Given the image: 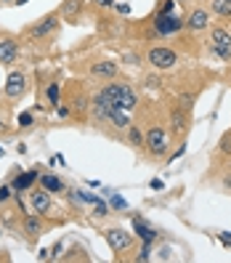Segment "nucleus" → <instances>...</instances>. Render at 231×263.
Instances as JSON below:
<instances>
[{
    "mask_svg": "<svg viewBox=\"0 0 231 263\" xmlns=\"http://www.w3.org/2000/svg\"><path fill=\"white\" fill-rule=\"evenodd\" d=\"M136 106H138V93H136V88H130L128 83H114V109L133 112Z\"/></svg>",
    "mask_w": 231,
    "mask_h": 263,
    "instance_id": "nucleus-5",
    "label": "nucleus"
},
{
    "mask_svg": "<svg viewBox=\"0 0 231 263\" xmlns=\"http://www.w3.org/2000/svg\"><path fill=\"white\" fill-rule=\"evenodd\" d=\"M183 27L191 29V32H202V29L210 27V13L205 8H194L186 19H183Z\"/></svg>",
    "mask_w": 231,
    "mask_h": 263,
    "instance_id": "nucleus-8",
    "label": "nucleus"
},
{
    "mask_svg": "<svg viewBox=\"0 0 231 263\" xmlns=\"http://www.w3.org/2000/svg\"><path fill=\"white\" fill-rule=\"evenodd\" d=\"M106 125H112L114 130H128L130 128V112L125 109H112L106 117Z\"/></svg>",
    "mask_w": 231,
    "mask_h": 263,
    "instance_id": "nucleus-14",
    "label": "nucleus"
},
{
    "mask_svg": "<svg viewBox=\"0 0 231 263\" xmlns=\"http://www.w3.org/2000/svg\"><path fill=\"white\" fill-rule=\"evenodd\" d=\"M207 48H210L213 56H218V59L228 61V59H231V32H228L226 27H213Z\"/></svg>",
    "mask_w": 231,
    "mask_h": 263,
    "instance_id": "nucleus-2",
    "label": "nucleus"
},
{
    "mask_svg": "<svg viewBox=\"0 0 231 263\" xmlns=\"http://www.w3.org/2000/svg\"><path fill=\"white\" fill-rule=\"evenodd\" d=\"M151 189H154V192H160V189H162V181H160V178H154V181H151Z\"/></svg>",
    "mask_w": 231,
    "mask_h": 263,
    "instance_id": "nucleus-38",
    "label": "nucleus"
},
{
    "mask_svg": "<svg viewBox=\"0 0 231 263\" xmlns=\"http://www.w3.org/2000/svg\"><path fill=\"white\" fill-rule=\"evenodd\" d=\"M160 85H162V80H160V77H149V74L144 77V88H151V90H157Z\"/></svg>",
    "mask_w": 231,
    "mask_h": 263,
    "instance_id": "nucleus-27",
    "label": "nucleus"
},
{
    "mask_svg": "<svg viewBox=\"0 0 231 263\" xmlns=\"http://www.w3.org/2000/svg\"><path fill=\"white\" fill-rule=\"evenodd\" d=\"M29 202H32V210L37 215H51L56 210L53 199H51V192H45V189H35L32 197H29Z\"/></svg>",
    "mask_w": 231,
    "mask_h": 263,
    "instance_id": "nucleus-7",
    "label": "nucleus"
},
{
    "mask_svg": "<svg viewBox=\"0 0 231 263\" xmlns=\"http://www.w3.org/2000/svg\"><path fill=\"white\" fill-rule=\"evenodd\" d=\"M146 61H149L154 69L167 72V69H176L178 67V53L173 48H167V45H157V48H149Z\"/></svg>",
    "mask_w": 231,
    "mask_h": 263,
    "instance_id": "nucleus-1",
    "label": "nucleus"
},
{
    "mask_svg": "<svg viewBox=\"0 0 231 263\" xmlns=\"http://www.w3.org/2000/svg\"><path fill=\"white\" fill-rule=\"evenodd\" d=\"M186 115H189V112H183L181 106H178V109H173V112H170V122H173V133L183 136V133L189 130V122H186Z\"/></svg>",
    "mask_w": 231,
    "mask_h": 263,
    "instance_id": "nucleus-17",
    "label": "nucleus"
},
{
    "mask_svg": "<svg viewBox=\"0 0 231 263\" xmlns=\"http://www.w3.org/2000/svg\"><path fill=\"white\" fill-rule=\"evenodd\" d=\"M61 247H64V242H56V245H53V250H51V258H59V255H61Z\"/></svg>",
    "mask_w": 231,
    "mask_h": 263,
    "instance_id": "nucleus-33",
    "label": "nucleus"
},
{
    "mask_svg": "<svg viewBox=\"0 0 231 263\" xmlns=\"http://www.w3.org/2000/svg\"><path fill=\"white\" fill-rule=\"evenodd\" d=\"M19 125H22V128H29V125H32V115L22 112V115H19Z\"/></svg>",
    "mask_w": 231,
    "mask_h": 263,
    "instance_id": "nucleus-30",
    "label": "nucleus"
},
{
    "mask_svg": "<svg viewBox=\"0 0 231 263\" xmlns=\"http://www.w3.org/2000/svg\"><path fill=\"white\" fill-rule=\"evenodd\" d=\"M0 157H3V146H0Z\"/></svg>",
    "mask_w": 231,
    "mask_h": 263,
    "instance_id": "nucleus-41",
    "label": "nucleus"
},
{
    "mask_svg": "<svg viewBox=\"0 0 231 263\" xmlns=\"http://www.w3.org/2000/svg\"><path fill=\"white\" fill-rule=\"evenodd\" d=\"M218 237L223 239V245H226V247H231V234H228V231H218Z\"/></svg>",
    "mask_w": 231,
    "mask_h": 263,
    "instance_id": "nucleus-35",
    "label": "nucleus"
},
{
    "mask_svg": "<svg viewBox=\"0 0 231 263\" xmlns=\"http://www.w3.org/2000/svg\"><path fill=\"white\" fill-rule=\"evenodd\" d=\"M35 181H37V170H27V173H19L16 178H13L11 189H13V194H22L24 189H29V186H32Z\"/></svg>",
    "mask_w": 231,
    "mask_h": 263,
    "instance_id": "nucleus-16",
    "label": "nucleus"
},
{
    "mask_svg": "<svg viewBox=\"0 0 231 263\" xmlns=\"http://www.w3.org/2000/svg\"><path fill=\"white\" fill-rule=\"evenodd\" d=\"M183 152H186V146H183V144H181V146L176 149V154H170V160H167V162H173V160H178V157H181V154H183Z\"/></svg>",
    "mask_w": 231,
    "mask_h": 263,
    "instance_id": "nucleus-36",
    "label": "nucleus"
},
{
    "mask_svg": "<svg viewBox=\"0 0 231 263\" xmlns=\"http://www.w3.org/2000/svg\"><path fill=\"white\" fill-rule=\"evenodd\" d=\"M112 208H114V210H128V202H125L120 194H112Z\"/></svg>",
    "mask_w": 231,
    "mask_h": 263,
    "instance_id": "nucleus-29",
    "label": "nucleus"
},
{
    "mask_svg": "<svg viewBox=\"0 0 231 263\" xmlns=\"http://www.w3.org/2000/svg\"><path fill=\"white\" fill-rule=\"evenodd\" d=\"M22 231H24V237L29 242H35L40 234H43V221L37 218V215H24V221H22Z\"/></svg>",
    "mask_w": 231,
    "mask_h": 263,
    "instance_id": "nucleus-13",
    "label": "nucleus"
},
{
    "mask_svg": "<svg viewBox=\"0 0 231 263\" xmlns=\"http://www.w3.org/2000/svg\"><path fill=\"white\" fill-rule=\"evenodd\" d=\"M88 72L93 74V77H104V80H112V77L120 74V67L114 64V61H109V59H101V61H93Z\"/></svg>",
    "mask_w": 231,
    "mask_h": 263,
    "instance_id": "nucleus-10",
    "label": "nucleus"
},
{
    "mask_svg": "<svg viewBox=\"0 0 231 263\" xmlns=\"http://www.w3.org/2000/svg\"><path fill=\"white\" fill-rule=\"evenodd\" d=\"M133 229H136V234L141 237L144 242H154V239H157V231H154L149 223H144V218H138V215L133 218Z\"/></svg>",
    "mask_w": 231,
    "mask_h": 263,
    "instance_id": "nucleus-18",
    "label": "nucleus"
},
{
    "mask_svg": "<svg viewBox=\"0 0 231 263\" xmlns=\"http://www.w3.org/2000/svg\"><path fill=\"white\" fill-rule=\"evenodd\" d=\"M93 6L96 8H109V6H114V0H93Z\"/></svg>",
    "mask_w": 231,
    "mask_h": 263,
    "instance_id": "nucleus-32",
    "label": "nucleus"
},
{
    "mask_svg": "<svg viewBox=\"0 0 231 263\" xmlns=\"http://www.w3.org/2000/svg\"><path fill=\"white\" fill-rule=\"evenodd\" d=\"M181 109H183V112H191V109H194V96L183 93V96H181Z\"/></svg>",
    "mask_w": 231,
    "mask_h": 263,
    "instance_id": "nucleus-25",
    "label": "nucleus"
},
{
    "mask_svg": "<svg viewBox=\"0 0 231 263\" xmlns=\"http://www.w3.org/2000/svg\"><path fill=\"white\" fill-rule=\"evenodd\" d=\"M51 258V250H45V247H43V250L37 253V260H48Z\"/></svg>",
    "mask_w": 231,
    "mask_h": 263,
    "instance_id": "nucleus-37",
    "label": "nucleus"
},
{
    "mask_svg": "<svg viewBox=\"0 0 231 263\" xmlns=\"http://www.w3.org/2000/svg\"><path fill=\"white\" fill-rule=\"evenodd\" d=\"M144 146L149 149L151 157H165V154H167V146H170V138H167L165 128L157 125V128L146 130V133H144Z\"/></svg>",
    "mask_w": 231,
    "mask_h": 263,
    "instance_id": "nucleus-3",
    "label": "nucleus"
},
{
    "mask_svg": "<svg viewBox=\"0 0 231 263\" xmlns=\"http://www.w3.org/2000/svg\"><path fill=\"white\" fill-rule=\"evenodd\" d=\"M125 133H128V138H130V144H133L136 149H141V146H144V133L138 130V128L133 125V122H130V128H128Z\"/></svg>",
    "mask_w": 231,
    "mask_h": 263,
    "instance_id": "nucleus-21",
    "label": "nucleus"
},
{
    "mask_svg": "<svg viewBox=\"0 0 231 263\" xmlns=\"http://www.w3.org/2000/svg\"><path fill=\"white\" fill-rule=\"evenodd\" d=\"M11 194H13V189L8 186V183H0V205H6L11 199Z\"/></svg>",
    "mask_w": 231,
    "mask_h": 263,
    "instance_id": "nucleus-23",
    "label": "nucleus"
},
{
    "mask_svg": "<svg viewBox=\"0 0 231 263\" xmlns=\"http://www.w3.org/2000/svg\"><path fill=\"white\" fill-rule=\"evenodd\" d=\"M210 8L218 16H231V0H210Z\"/></svg>",
    "mask_w": 231,
    "mask_h": 263,
    "instance_id": "nucleus-20",
    "label": "nucleus"
},
{
    "mask_svg": "<svg viewBox=\"0 0 231 263\" xmlns=\"http://www.w3.org/2000/svg\"><path fill=\"white\" fill-rule=\"evenodd\" d=\"M93 208H96V210H93V215H99V218H104V215H109V213H112V208L106 205V202H96Z\"/></svg>",
    "mask_w": 231,
    "mask_h": 263,
    "instance_id": "nucleus-26",
    "label": "nucleus"
},
{
    "mask_svg": "<svg viewBox=\"0 0 231 263\" xmlns=\"http://www.w3.org/2000/svg\"><path fill=\"white\" fill-rule=\"evenodd\" d=\"M149 258H151V242H144V247L138 250L136 260H138V263H144V260H149Z\"/></svg>",
    "mask_w": 231,
    "mask_h": 263,
    "instance_id": "nucleus-22",
    "label": "nucleus"
},
{
    "mask_svg": "<svg viewBox=\"0 0 231 263\" xmlns=\"http://www.w3.org/2000/svg\"><path fill=\"white\" fill-rule=\"evenodd\" d=\"M183 29V19L178 13H154V32L162 35V37H170L178 35Z\"/></svg>",
    "mask_w": 231,
    "mask_h": 263,
    "instance_id": "nucleus-4",
    "label": "nucleus"
},
{
    "mask_svg": "<svg viewBox=\"0 0 231 263\" xmlns=\"http://www.w3.org/2000/svg\"><path fill=\"white\" fill-rule=\"evenodd\" d=\"M80 11H83V0H64L61 3V16L74 22L77 16H80Z\"/></svg>",
    "mask_w": 231,
    "mask_h": 263,
    "instance_id": "nucleus-19",
    "label": "nucleus"
},
{
    "mask_svg": "<svg viewBox=\"0 0 231 263\" xmlns=\"http://www.w3.org/2000/svg\"><path fill=\"white\" fill-rule=\"evenodd\" d=\"M117 11H120V13H130V6H125V3H120V6H117Z\"/></svg>",
    "mask_w": 231,
    "mask_h": 263,
    "instance_id": "nucleus-39",
    "label": "nucleus"
},
{
    "mask_svg": "<svg viewBox=\"0 0 231 263\" xmlns=\"http://www.w3.org/2000/svg\"><path fill=\"white\" fill-rule=\"evenodd\" d=\"M223 186H226V189L231 192V176H226V178H223Z\"/></svg>",
    "mask_w": 231,
    "mask_h": 263,
    "instance_id": "nucleus-40",
    "label": "nucleus"
},
{
    "mask_svg": "<svg viewBox=\"0 0 231 263\" xmlns=\"http://www.w3.org/2000/svg\"><path fill=\"white\" fill-rule=\"evenodd\" d=\"M157 13H176V0H162V6Z\"/></svg>",
    "mask_w": 231,
    "mask_h": 263,
    "instance_id": "nucleus-28",
    "label": "nucleus"
},
{
    "mask_svg": "<svg viewBox=\"0 0 231 263\" xmlns=\"http://www.w3.org/2000/svg\"><path fill=\"white\" fill-rule=\"evenodd\" d=\"M27 90V74L24 72H11L6 80V96L8 99H19Z\"/></svg>",
    "mask_w": 231,
    "mask_h": 263,
    "instance_id": "nucleus-9",
    "label": "nucleus"
},
{
    "mask_svg": "<svg viewBox=\"0 0 231 263\" xmlns=\"http://www.w3.org/2000/svg\"><path fill=\"white\" fill-rule=\"evenodd\" d=\"M56 29H59V19L53 16V13H51V16H45V19H40L32 29H29V35H32L35 40H43V37H48V35H53L56 32Z\"/></svg>",
    "mask_w": 231,
    "mask_h": 263,
    "instance_id": "nucleus-11",
    "label": "nucleus"
},
{
    "mask_svg": "<svg viewBox=\"0 0 231 263\" xmlns=\"http://www.w3.org/2000/svg\"><path fill=\"white\" fill-rule=\"evenodd\" d=\"M37 183H40V189L51 192V194L67 189V186H64V181H61L59 176H53V173H43V176H37Z\"/></svg>",
    "mask_w": 231,
    "mask_h": 263,
    "instance_id": "nucleus-15",
    "label": "nucleus"
},
{
    "mask_svg": "<svg viewBox=\"0 0 231 263\" xmlns=\"http://www.w3.org/2000/svg\"><path fill=\"white\" fill-rule=\"evenodd\" d=\"M19 56V43L11 40V37H3L0 40V64H13Z\"/></svg>",
    "mask_w": 231,
    "mask_h": 263,
    "instance_id": "nucleus-12",
    "label": "nucleus"
},
{
    "mask_svg": "<svg viewBox=\"0 0 231 263\" xmlns=\"http://www.w3.org/2000/svg\"><path fill=\"white\" fill-rule=\"evenodd\" d=\"M56 109H59V115H61V117H69V115H72V109H69V106H67V104H64V106H61V104H59V106H56Z\"/></svg>",
    "mask_w": 231,
    "mask_h": 263,
    "instance_id": "nucleus-34",
    "label": "nucleus"
},
{
    "mask_svg": "<svg viewBox=\"0 0 231 263\" xmlns=\"http://www.w3.org/2000/svg\"><path fill=\"white\" fill-rule=\"evenodd\" d=\"M48 101L56 104V106L61 104V101H59V83H51V85H48Z\"/></svg>",
    "mask_w": 231,
    "mask_h": 263,
    "instance_id": "nucleus-24",
    "label": "nucleus"
},
{
    "mask_svg": "<svg viewBox=\"0 0 231 263\" xmlns=\"http://www.w3.org/2000/svg\"><path fill=\"white\" fill-rule=\"evenodd\" d=\"M74 106H77V109H80V112H83V109H88V99L77 96V99H74Z\"/></svg>",
    "mask_w": 231,
    "mask_h": 263,
    "instance_id": "nucleus-31",
    "label": "nucleus"
},
{
    "mask_svg": "<svg viewBox=\"0 0 231 263\" xmlns=\"http://www.w3.org/2000/svg\"><path fill=\"white\" fill-rule=\"evenodd\" d=\"M104 239H106V245H109L114 253H122V250H128V247L133 245V234L125 231V229H106Z\"/></svg>",
    "mask_w": 231,
    "mask_h": 263,
    "instance_id": "nucleus-6",
    "label": "nucleus"
}]
</instances>
